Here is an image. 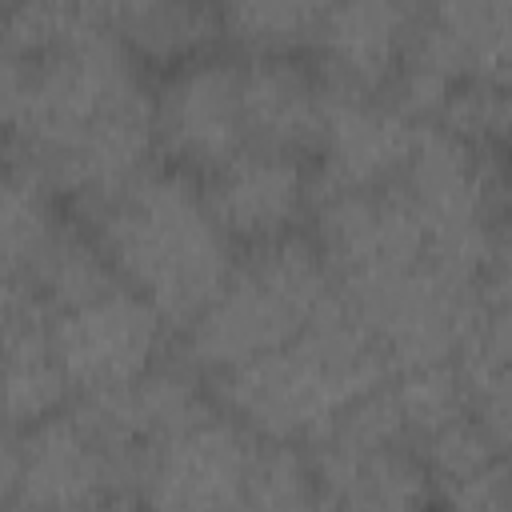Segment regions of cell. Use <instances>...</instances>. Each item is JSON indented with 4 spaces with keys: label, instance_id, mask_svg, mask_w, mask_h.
<instances>
[{
    "label": "cell",
    "instance_id": "1",
    "mask_svg": "<svg viewBox=\"0 0 512 512\" xmlns=\"http://www.w3.org/2000/svg\"><path fill=\"white\" fill-rule=\"evenodd\" d=\"M84 212L116 280L168 328H184L236 264V244L216 224L204 188L172 164H152Z\"/></svg>",
    "mask_w": 512,
    "mask_h": 512
},
{
    "label": "cell",
    "instance_id": "2",
    "mask_svg": "<svg viewBox=\"0 0 512 512\" xmlns=\"http://www.w3.org/2000/svg\"><path fill=\"white\" fill-rule=\"evenodd\" d=\"M384 376L376 340L336 296L284 348L212 376V400L256 444L312 448Z\"/></svg>",
    "mask_w": 512,
    "mask_h": 512
},
{
    "label": "cell",
    "instance_id": "3",
    "mask_svg": "<svg viewBox=\"0 0 512 512\" xmlns=\"http://www.w3.org/2000/svg\"><path fill=\"white\" fill-rule=\"evenodd\" d=\"M332 300L336 284L304 232L248 248L184 324V364L208 376L232 372L296 340Z\"/></svg>",
    "mask_w": 512,
    "mask_h": 512
},
{
    "label": "cell",
    "instance_id": "4",
    "mask_svg": "<svg viewBox=\"0 0 512 512\" xmlns=\"http://www.w3.org/2000/svg\"><path fill=\"white\" fill-rule=\"evenodd\" d=\"M348 312L364 324L376 340L388 372L420 368V364H448L472 328L476 312L488 300L508 296V268L472 280L436 260H420L396 276L360 288H336Z\"/></svg>",
    "mask_w": 512,
    "mask_h": 512
},
{
    "label": "cell",
    "instance_id": "5",
    "mask_svg": "<svg viewBox=\"0 0 512 512\" xmlns=\"http://www.w3.org/2000/svg\"><path fill=\"white\" fill-rule=\"evenodd\" d=\"M508 60V0H440L412 12L408 44L388 96L412 120L432 124L460 84H508Z\"/></svg>",
    "mask_w": 512,
    "mask_h": 512
},
{
    "label": "cell",
    "instance_id": "6",
    "mask_svg": "<svg viewBox=\"0 0 512 512\" xmlns=\"http://www.w3.org/2000/svg\"><path fill=\"white\" fill-rule=\"evenodd\" d=\"M252 456L256 440L212 400L136 456L128 488L140 512H232Z\"/></svg>",
    "mask_w": 512,
    "mask_h": 512
},
{
    "label": "cell",
    "instance_id": "7",
    "mask_svg": "<svg viewBox=\"0 0 512 512\" xmlns=\"http://www.w3.org/2000/svg\"><path fill=\"white\" fill-rule=\"evenodd\" d=\"M48 340L72 392L88 400L156 368L164 360L168 324L144 296L116 284L76 308L52 312Z\"/></svg>",
    "mask_w": 512,
    "mask_h": 512
},
{
    "label": "cell",
    "instance_id": "8",
    "mask_svg": "<svg viewBox=\"0 0 512 512\" xmlns=\"http://www.w3.org/2000/svg\"><path fill=\"white\" fill-rule=\"evenodd\" d=\"M156 152L188 176H208L248 148L240 60L204 52L160 76L152 88Z\"/></svg>",
    "mask_w": 512,
    "mask_h": 512
},
{
    "label": "cell",
    "instance_id": "9",
    "mask_svg": "<svg viewBox=\"0 0 512 512\" xmlns=\"http://www.w3.org/2000/svg\"><path fill=\"white\" fill-rule=\"evenodd\" d=\"M308 216V240L340 292L376 284L424 260V232L396 184L364 192H312Z\"/></svg>",
    "mask_w": 512,
    "mask_h": 512
},
{
    "label": "cell",
    "instance_id": "10",
    "mask_svg": "<svg viewBox=\"0 0 512 512\" xmlns=\"http://www.w3.org/2000/svg\"><path fill=\"white\" fill-rule=\"evenodd\" d=\"M412 120L388 92H328L312 152V192H364L392 188L416 144Z\"/></svg>",
    "mask_w": 512,
    "mask_h": 512
},
{
    "label": "cell",
    "instance_id": "11",
    "mask_svg": "<svg viewBox=\"0 0 512 512\" xmlns=\"http://www.w3.org/2000/svg\"><path fill=\"white\" fill-rule=\"evenodd\" d=\"M16 512H64L100 496H124L128 472L80 408H64L16 436Z\"/></svg>",
    "mask_w": 512,
    "mask_h": 512
},
{
    "label": "cell",
    "instance_id": "12",
    "mask_svg": "<svg viewBox=\"0 0 512 512\" xmlns=\"http://www.w3.org/2000/svg\"><path fill=\"white\" fill-rule=\"evenodd\" d=\"M204 200L232 244L260 248L300 232L312 212V172L300 156L276 148H244L204 176Z\"/></svg>",
    "mask_w": 512,
    "mask_h": 512
},
{
    "label": "cell",
    "instance_id": "13",
    "mask_svg": "<svg viewBox=\"0 0 512 512\" xmlns=\"http://www.w3.org/2000/svg\"><path fill=\"white\" fill-rule=\"evenodd\" d=\"M304 452L340 512H432L436 488L408 440L336 424Z\"/></svg>",
    "mask_w": 512,
    "mask_h": 512
},
{
    "label": "cell",
    "instance_id": "14",
    "mask_svg": "<svg viewBox=\"0 0 512 512\" xmlns=\"http://www.w3.org/2000/svg\"><path fill=\"white\" fill-rule=\"evenodd\" d=\"M204 408H212V392L200 388V372L184 360H160L124 388L80 400V416L120 456L128 476L144 448L196 420Z\"/></svg>",
    "mask_w": 512,
    "mask_h": 512
},
{
    "label": "cell",
    "instance_id": "15",
    "mask_svg": "<svg viewBox=\"0 0 512 512\" xmlns=\"http://www.w3.org/2000/svg\"><path fill=\"white\" fill-rule=\"evenodd\" d=\"M408 4L396 0H352L324 4L312 52L316 76L328 92H388L412 28Z\"/></svg>",
    "mask_w": 512,
    "mask_h": 512
},
{
    "label": "cell",
    "instance_id": "16",
    "mask_svg": "<svg viewBox=\"0 0 512 512\" xmlns=\"http://www.w3.org/2000/svg\"><path fill=\"white\" fill-rule=\"evenodd\" d=\"M240 100L252 148H276L292 156L312 152L324 116V84L300 56L240 60Z\"/></svg>",
    "mask_w": 512,
    "mask_h": 512
},
{
    "label": "cell",
    "instance_id": "17",
    "mask_svg": "<svg viewBox=\"0 0 512 512\" xmlns=\"http://www.w3.org/2000/svg\"><path fill=\"white\" fill-rule=\"evenodd\" d=\"M72 384L52 352L48 316L32 312L0 332V412L8 428H32L68 408Z\"/></svg>",
    "mask_w": 512,
    "mask_h": 512
},
{
    "label": "cell",
    "instance_id": "18",
    "mask_svg": "<svg viewBox=\"0 0 512 512\" xmlns=\"http://www.w3.org/2000/svg\"><path fill=\"white\" fill-rule=\"evenodd\" d=\"M100 12L140 64H160L164 72L212 52V44L224 36L220 8L208 4L136 0V4H108Z\"/></svg>",
    "mask_w": 512,
    "mask_h": 512
},
{
    "label": "cell",
    "instance_id": "19",
    "mask_svg": "<svg viewBox=\"0 0 512 512\" xmlns=\"http://www.w3.org/2000/svg\"><path fill=\"white\" fill-rule=\"evenodd\" d=\"M56 188L20 160H0V264L28 288L32 268L64 232Z\"/></svg>",
    "mask_w": 512,
    "mask_h": 512
},
{
    "label": "cell",
    "instance_id": "20",
    "mask_svg": "<svg viewBox=\"0 0 512 512\" xmlns=\"http://www.w3.org/2000/svg\"><path fill=\"white\" fill-rule=\"evenodd\" d=\"M452 372L480 428L508 444V296L476 312L452 356Z\"/></svg>",
    "mask_w": 512,
    "mask_h": 512
},
{
    "label": "cell",
    "instance_id": "21",
    "mask_svg": "<svg viewBox=\"0 0 512 512\" xmlns=\"http://www.w3.org/2000/svg\"><path fill=\"white\" fill-rule=\"evenodd\" d=\"M116 284L120 280H116L108 256L100 252L96 236L84 224H64L56 244L32 268L28 296L44 316H52V312L76 308V304H84V300H92V296H100Z\"/></svg>",
    "mask_w": 512,
    "mask_h": 512
},
{
    "label": "cell",
    "instance_id": "22",
    "mask_svg": "<svg viewBox=\"0 0 512 512\" xmlns=\"http://www.w3.org/2000/svg\"><path fill=\"white\" fill-rule=\"evenodd\" d=\"M232 512H340L304 448L256 444Z\"/></svg>",
    "mask_w": 512,
    "mask_h": 512
},
{
    "label": "cell",
    "instance_id": "23",
    "mask_svg": "<svg viewBox=\"0 0 512 512\" xmlns=\"http://www.w3.org/2000/svg\"><path fill=\"white\" fill-rule=\"evenodd\" d=\"M320 12L324 4L304 0H244L220 8V28L248 56H296L300 48H312Z\"/></svg>",
    "mask_w": 512,
    "mask_h": 512
},
{
    "label": "cell",
    "instance_id": "24",
    "mask_svg": "<svg viewBox=\"0 0 512 512\" xmlns=\"http://www.w3.org/2000/svg\"><path fill=\"white\" fill-rule=\"evenodd\" d=\"M388 396L396 404L400 428L408 436V444L416 448L424 436L448 428L460 416H472L460 392V380L448 364H420V368H396L388 372Z\"/></svg>",
    "mask_w": 512,
    "mask_h": 512
},
{
    "label": "cell",
    "instance_id": "25",
    "mask_svg": "<svg viewBox=\"0 0 512 512\" xmlns=\"http://www.w3.org/2000/svg\"><path fill=\"white\" fill-rule=\"evenodd\" d=\"M508 84H460L432 124L448 128L464 144L488 156H504L508 140Z\"/></svg>",
    "mask_w": 512,
    "mask_h": 512
},
{
    "label": "cell",
    "instance_id": "26",
    "mask_svg": "<svg viewBox=\"0 0 512 512\" xmlns=\"http://www.w3.org/2000/svg\"><path fill=\"white\" fill-rule=\"evenodd\" d=\"M436 512H508V464L496 460L472 476L436 488Z\"/></svg>",
    "mask_w": 512,
    "mask_h": 512
},
{
    "label": "cell",
    "instance_id": "27",
    "mask_svg": "<svg viewBox=\"0 0 512 512\" xmlns=\"http://www.w3.org/2000/svg\"><path fill=\"white\" fill-rule=\"evenodd\" d=\"M64 512H140V508L128 504L124 496H100V500H88V504H76V508H64Z\"/></svg>",
    "mask_w": 512,
    "mask_h": 512
}]
</instances>
